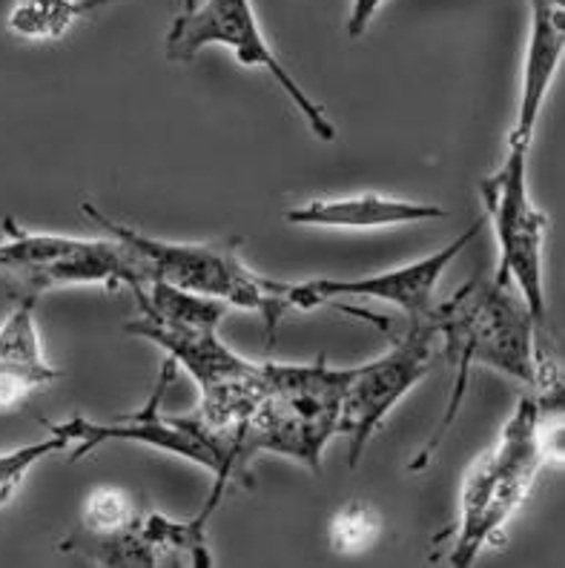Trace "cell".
Instances as JSON below:
<instances>
[{
	"label": "cell",
	"mask_w": 565,
	"mask_h": 568,
	"mask_svg": "<svg viewBox=\"0 0 565 568\" xmlns=\"http://www.w3.org/2000/svg\"><path fill=\"white\" fill-rule=\"evenodd\" d=\"M425 320L434 327L440 354L448 362L454 382L440 425L411 463V471H422L436 457L442 439L454 428L476 367L511 376L545 403L563 405V371L552 333L534 325L528 307L511 284L471 278L451 298L434 302Z\"/></svg>",
	"instance_id": "6da1fadb"
},
{
	"label": "cell",
	"mask_w": 565,
	"mask_h": 568,
	"mask_svg": "<svg viewBox=\"0 0 565 568\" xmlns=\"http://www.w3.org/2000/svg\"><path fill=\"white\" fill-rule=\"evenodd\" d=\"M563 408L525 390L496 443L474 459L460 491V517L448 562L474 566L488 546L503 540L508 520L525 506L539 471L563 457Z\"/></svg>",
	"instance_id": "7a4b0ae2"
},
{
	"label": "cell",
	"mask_w": 565,
	"mask_h": 568,
	"mask_svg": "<svg viewBox=\"0 0 565 568\" xmlns=\"http://www.w3.org/2000/svg\"><path fill=\"white\" fill-rule=\"evenodd\" d=\"M81 213L107 236L130 247L147 282H167L181 291L219 298L228 307L259 313L268 327V342H273L276 325L290 313L284 302L287 282L255 273L239 253V242H164L115 222L92 202H81Z\"/></svg>",
	"instance_id": "3957f363"
},
{
	"label": "cell",
	"mask_w": 565,
	"mask_h": 568,
	"mask_svg": "<svg viewBox=\"0 0 565 568\" xmlns=\"http://www.w3.org/2000/svg\"><path fill=\"white\" fill-rule=\"evenodd\" d=\"M347 367H331L324 356L311 365L264 362V394L244 430V459L276 454L322 471L324 448L339 437V410Z\"/></svg>",
	"instance_id": "277c9868"
},
{
	"label": "cell",
	"mask_w": 565,
	"mask_h": 568,
	"mask_svg": "<svg viewBox=\"0 0 565 568\" xmlns=\"http://www.w3.org/2000/svg\"><path fill=\"white\" fill-rule=\"evenodd\" d=\"M0 278L12 298H38L58 287H141L147 284L141 264L118 239H75L58 233H32L12 215L3 222Z\"/></svg>",
	"instance_id": "5b68a950"
},
{
	"label": "cell",
	"mask_w": 565,
	"mask_h": 568,
	"mask_svg": "<svg viewBox=\"0 0 565 568\" xmlns=\"http://www.w3.org/2000/svg\"><path fill=\"white\" fill-rule=\"evenodd\" d=\"M528 153V146L508 144L503 164L480 184V195L496 239L494 278L511 284L528 307L534 325L552 333L545 298V239L552 222L531 199Z\"/></svg>",
	"instance_id": "8992f818"
},
{
	"label": "cell",
	"mask_w": 565,
	"mask_h": 568,
	"mask_svg": "<svg viewBox=\"0 0 565 568\" xmlns=\"http://www.w3.org/2000/svg\"><path fill=\"white\" fill-rule=\"evenodd\" d=\"M213 43L230 49L244 67L268 72L319 141L336 139V126L331 124L324 106L304 92L302 83L279 61V55L268 43L250 0H201L193 9L179 12L164 38V52L170 61L190 63L201 49L213 47Z\"/></svg>",
	"instance_id": "52a82bcc"
},
{
	"label": "cell",
	"mask_w": 565,
	"mask_h": 568,
	"mask_svg": "<svg viewBox=\"0 0 565 568\" xmlns=\"http://www.w3.org/2000/svg\"><path fill=\"white\" fill-rule=\"evenodd\" d=\"M175 371H179V365L170 356H164V365H161L159 382H155L150 399H147L144 408L132 410V414H121L115 419H107V423L75 414L70 419H63V423L43 425H47L49 434H58V437L67 439V445H70V463L90 457L92 450L104 448L110 443H135L164 450V454H173V457L186 459V463L199 465V468H208L213 479L233 486L228 463L221 457L219 445L213 443L208 428L195 416V410L184 416L161 410L164 394L170 388V382H173Z\"/></svg>",
	"instance_id": "ba28073f"
},
{
	"label": "cell",
	"mask_w": 565,
	"mask_h": 568,
	"mask_svg": "<svg viewBox=\"0 0 565 568\" xmlns=\"http://www.w3.org/2000/svg\"><path fill=\"white\" fill-rule=\"evenodd\" d=\"M440 354V339L427 320H407L405 333L393 336L391 347L365 365L347 367L345 396L339 410V437L347 445V465L356 468L373 434L387 414L427 376Z\"/></svg>",
	"instance_id": "9c48e42d"
},
{
	"label": "cell",
	"mask_w": 565,
	"mask_h": 568,
	"mask_svg": "<svg viewBox=\"0 0 565 568\" xmlns=\"http://www.w3.org/2000/svg\"><path fill=\"white\" fill-rule=\"evenodd\" d=\"M480 236V224H471L460 236L451 239L445 247H440L431 256L420 262H407L391 271L373 273V276L359 278H307V282H287L284 287V302L287 311L311 313L324 305H339L342 298H359V302H385V305L400 307L407 320H422L434 307V293L440 278L445 276L451 264L460 258V253Z\"/></svg>",
	"instance_id": "30bf717a"
},
{
	"label": "cell",
	"mask_w": 565,
	"mask_h": 568,
	"mask_svg": "<svg viewBox=\"0 0 565 568\" xmlns=\"http://www.w3.org/2000/svg\"><path fill=\"white\" fill-rule=\"evenodd\" d=\"M144 511L121 488L98 486L83 503L81 531L67 542L101 566H155L141 534Z\"/></svg>",
	"instance_id": "8fae6325"
},
{
	"label": "cell",
	"mask_w": 565,
	"mask_h": 568,
	"mask_svg": "<svg viewBox=\"0 0 565 568\" xmlns=\"http://www.w3.org/2000/svg\"><path fill=\"white\" fill-rule=\"evenodd\" d=\"M130 336L159 345L170 359L199 385V394H210L224 385L244 379L259 367V362H250L230 351L219 336V327H195V325H164L152 322L147 316H135L124 325Z\"/></svg>",
	"instance_id": "7c38bea8"
},
{
	"label": "cell",
	"mask_w": 565,
	"mask_h": 568,
	"mask_svg": "<svg viewBox=\"0 0 565 568\" xmlns=\"http://www.w3.org/2000/svg\"><path fill=\"white\" fill-rule=\"evenodd\" d=\"M565 52V9L563 0H534L531 3V36L525 49L523 83H519L517 121L508 132V144L528 146L537 135L539 115L545 110L552 83Z\"/></svg>",
	"instance_id": "4fadbf2b"
},
{
	"label": "cell",
	"mask_w": 565,
	"mask_h": 568,
	"mask_svg": "<svg viewBox=\"0 0 565 568\" xmlns=\"http://www.w3.org/2000/svg\"><path fill=\"white\" fill-rule=\"evenodd\" d=\"M445 215L448 210L440 204L407 202V199H393V195L382 193H356L296 204L284 213V222L296 224V227L322 230H382L436 222Z\"/></svg>",
	"instance_id": "5bb4252c"
},
{
	"label": "cell",
	"mask_w": 565,
	"mask_h": 568,
	"mask_svg": "<svg viewBox=\"0 0 565 568\" xmlns=\"http://www.w3.org/2000/svg\"><path fill=\"white\" fill-rule=\"evenodd\" d=\"M32 298H14V307L0 322V410L23 405L36 390L61 379V367L49 365L41 347Z\"/></svg>",
	"instance_id": "9a60e30c"
},
{
	"label": "cell",
	"mask_w": 565,
	"mask_h": 568,
	"mask_svg": "<svg viewBox=\"0 0 565 568\" xmlns=\"http://www.w3.org/2000/svg\"><path fill=\"white\" fill-rule=\"evenodd\" d=\"M104 3L110 0H18L7 27L12 36L27 41H58L78 18Z\"/></svg>",
	"instance_id": "2e32d148"
},
{
	"label": "cell",
	"mask_w": 565,
	"mask_h": 568,
	"mask_svg": "<svg viewBox=\"0 0 565 568\" xmlns=\"http://www.w3.org/2000/svg\"><path fill=\"white\" fill-rule=\"evenodd\" d=\"M63 450H70L67 439L58 437V434H49L41 443L23 445V448L0 454V508L7 506L9 499L18 494V488L23 486V479L29 477V471L38 463H43L47 457H56V454H63Z\"/></svg>",
	"instance_id": "e0dca14e"
},
{
	"label": "cell",
	"mask_w": 565,
	"mask_h": 568,
	"mask_svg": "<svg viewBox=\"0 0 565 568\" xmlns=\"http://www.w3.org/2000/svg\"><path fill=\"white\" fill-rule=\"evenodd\" d=\"M380 531V514L365 503H347L331 523V546L339 555H359L376 542Z\"/></svg>",
	"instance_id": "ac0fdd59"
},
{
	"label": "cell",
	"mask_w": 565,
	"mask_h": 568,
	"mask_svg": "<svg viewBox=\"0 0 565 568\" xmlns=\"http://www.w3.org/2000/svg\"><path fill=\"white\" fill-rule=\"evenodd\" d=\"M382 3H385V0H353L351 14H347V36L351 38L365 36L371 21L382 9Z\"/></svg>",
	"instance_id": "d6986e66"
},
{
	"label": "cell",
	"mask_w": 565,
	"mask_h": 568,
	"mask_svg": "<svg viewBox=\"0 0 565 568\" xmlns=\"http://www.w3.org/2000/svg\"><path fill=\"white\" fill-rule=\"evenodd\" d=\"M199 0H181V12H186V9H193Z\"/></svg>",
	"instance_id": "ffe728a7"
},
{
	"label": "cell",
	"mask_w": 565,
	"mask_h": 568,
	"mask_svg": "<svg viewBox=\"0 0 565 568\" xmlns=\"http://www.w3.org/2000/svg\"><path fill=\"white\" fill-rule=\"evenodd\" d=\"M531 3H534V0H531Z\"/></svg>",
	"instance_id": "44dd1931"
}]
</instances>
